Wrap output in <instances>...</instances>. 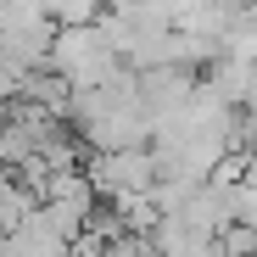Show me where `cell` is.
Instances as JSON below:
<instances>
[{
    "mask_svg": "<svg viewBox=\"0 0 257 257\" xmlns=\"http://www.w3.org/2000/svg\"><path fill=\"white\" fill-rule=\"evenodd\" d=\"M218 251H224V257H257V224L229 218V224L218 229Z\"/></svg>",
    "mask_w": 257,
    "mask_h": 257,
    "instance_id": "cell-2",
    "label": "cell"
},
{
    "mask_svg": "<svg viewBox=\"0 0 257 257\" xmlns=\"http://www.w3.org/2000/svg\"><path fill=\"white\" fill-rule=\"evenodd\" d=\"M90 179L106 201L117 196H151L162 185V162H157V146H117V151H90Z\"/></svg>",
    "mask_w": 257,
    "mask_h": 257,
    "instance_id": "cell-1",
    "label": "cell"
}]
</instances>
